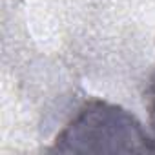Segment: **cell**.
Here are the masks:
<instances>
[{
  "mask_svg": "<svg viewBox=\"0 0 155 155\" xmlns=\"http://www.w3.org/2000/svg\"><path fill=\"white\" fill-rule=\"evenodd\" d=\"M53 151L62 153H153L151 139L124 108L90 101L57 135Z\"/></svg>",
  "mask_w": 155,
  "mask_h": 155,
  "instance_id": "obj_1",
  "label": "cell"
},
{
  "mask_svg": "<svg viewBox=\"0 0 155 155\" xmlns=\"http://www.w3.org/2000/svg\"><path fill=\"white\" fill-rule=\"evenodd\" d=\"M146 106H148V111H150V124H151V130H153V135H155V77L151 79V82L148 86V91H146Z\"/></svg>",
  "mask_w": 155,
  "mask_h": 155,
  "instance_id": "obj_2",
  "label": "cell"
}]
</instances>
